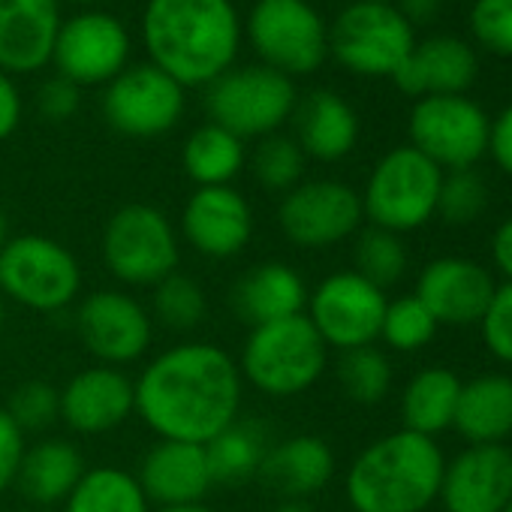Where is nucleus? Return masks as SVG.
Listing matches in <instances>:
<instances>
[{"instance_id": "obj_1", "label": "nucleus", "mask_w": 512, "mask_h": 512, "mask_svg": "<svg viewBox=\"0 0 512 512\" xmlns=\"http://www.w3.org/2000/svg\"><path fill=\"white\" fill-rule=\"evenodd\" d=\"M136 416L160 440L211 443L241 413L238 362L208 341H187L154 356L133 380Z\"/></svg>"}, {"instance_id": "obj_2", "label": "nucleus", "mask_w": 512, "mask_h": 512, "mask_svg": "<svg viewBox=\"0 0 512 512\" xmlns=\"http://www.w3.org/2000/svg\"><path fill=\"white\" fill-rule=\"evenodd\" d=\"M241 37L244 25L232 0H148L142 10L148 64L184 91L208 88L235 67Z\"/></svg>"}, {"instance_id": "obj_3", "label": "nucleus", "mask_w": 512, "mask_h": 512, "mask_svg": "<svg viewBox=\"0 0 512 512\" xmlns=\"http://www.w3.org/2000/svg\"><path fill=\"white\" fill-rule=\"evenodd\" d=\"M443 470L437 440L401 428L353 458L344 488L353 512H425L440 497Z\"/></svg>"}, {"instance_id": "obj_4", "label": "nucleus", "mask_w": 512, "mask_h": 512, "mask_svg": "<svg viewBox=\"0 0 512 512\" xmlns=\"http://www.w3.org/2000/svg\"><path fill=\"white\" fill-rule=\"evenodd\" d=\"M247 386L269 398H296L317 386L329 365V347L305 314L250 329L238 353Z\"/></svg>"}, {"instance_id": "obj_5", "label": "nucleus", "mask_w": 512, "mask_h": 512, "mask_svg": "<svg viewBox=\"0 0 512 512\" xmlns=\"http://www.w3.org/2000/svg\"><path fill=\"white\" fill-rule=\"evenodd\" d=\"M0 293L37 314H58L82 293V263L58 238L10 235L0 250Z\"/></svg>"}, {"instance_id": "obj_6", "label": "nucleus", "mask_w": 512, "mask_h": 512, "mask_svg": "<svg viewBox=\"0 0 512 512\" xmlns=\"http://www.w3.org/2000/svg\"><path fill=\"white\" fill-rule=\"evenodd\" d=\"M299 103L290 76L266 67L247 64L229 67L205 88V112L211 124L235 133L238 139H266L281 133Z\"/></svg>"}, {"instance_id": "obj_7", "label": "nucleus", "mask_w": 512, "mask_h": 512, "mask_svg": "<svg viewBox=\"0 0 512 512\" xmlns=\"http://www.w3.org/2000/svg\"><path fill=\"white\" fill-rule=\"evenodd\" d=\"M440 184V166H434L413 145H398L374 163L365 190L359 193L362 211L371 226L395 235L413 232L437 214Z\"/></svg>"}, {"instance_id": "obj_8", "label": "nucleus", "mask_w": 512, "mask_h": 512, "mask_svg": "<svg viewBox=\"0 0 512 512\" xmlns=\"http://www.w3.org/2000/svg\"><path fill=\"white\" fill-rule=\"evenodd\" d=\"M103 263L124 287H157L163 278L178 272L181 241L172 220L148 205H121L103 229Z\"/></svg>"}, {"instance_id": "obj_9", "label": "nucleus", "mask_w": 512, "mask_h": 512, "mask_svg": "<svg viewBox=\"0 0 512 512\" xmlns=\"http://www.w3.org/2000/svg\"><path fill=\"white\" fill-rule=\"evenodd\" d=\"M244 34L260 64L290 79L317 73L329 58V25L311 0H260Z\"/></svg>"}, {"instance_id": "obj_10", "label": "nucleus", "mask_w": 512, "mask_h": 512, "mask_svg": "<svg viewBox=\"0 0 512 512\" xmlns=\"http://www.w3.org/2000/svg\"><path fill=\"white\" fill-rule=\"evenodd\" d=\"M416 46L395 4H347L329 25V55L353 76L392 79Z\"/></svg>"}, {"instance_id": "obj_11", "label": "nucleus", "mask_w": 512, "mask_h": 512, "mask_svg": "<svg viewBox=\"0 0 512 512\" xmlns=\"http://www.w3.org/2000/svg\"><path fill=\"white\" fill-rule=\"evenodd\" d=\"M491 118L467 94L422 97L410 109V145L443 172L473 169L488 154Z\"/></svg>"}, {"instance_id": "obj_12", "label": "nucleus", "mask_w": 512, "mask_h": 512, "mask_svg": "<svg viewBox=\"0 0 512 512\" xmlns=\"http://www.w3.org/2000/svg\"><path fill=\"white\" fill-rule=\"evenodd\" d=\"M386 305V290L374 287L350 269L335 272L308 290L305 317L329 350L347 353L356 347H371L380 338Z\"/></svg>"}, {"instance_id": "obj_13", "label": "nucleus", "mask_w": 512, "mask_h": 512, "mask_svg": "<svg viewBox=\"0 0 512 512\" xmlns=\"http://www.w3.org/2000/svg\"><path fill=\"white\" fill-rule=\"evenodd\" d=\"M362 196L344 181L317 178L302 181L284 193L278 205V226L287 241L302 250H326L362 229Z\"/></svg>"}, {"instance_id": "obj_14", "label": "nucleus", "mask_w": 512, "mask_h": 512, "mask_svg": "<svg viewBox=\"0 0 512 512\" xmlns=\"http://www.w3.org/2000/svg\"><path fill=\"white\" fill-rule=\"evenodd\" d=\"M184 88L154 64H133L106 85L103 115L109 127L130 139H157L184 115Z\"/></svg>"}, {"instance_id": "obj_15", "label": "nucleus", "mask_w": 512, "mask_h": 512, "mask_svg": "<svg viewBox=\"0 0 512 512\" xmlns=\"http://www.w3.org/2000/svg\"><path fill=\"white\" fill-rule=\"evenodd\" d=\"M130 31L124 22L103 10H85L61 22L52 64L58 76L79 88L109 85L130 64Z\"/></svg>"}, {"instance_id": "obj_16", "label": "nucleus", "mask_w": 512, "mask_h": 512, "mask_svg": "<svg viewBox=\"0 0 512 512\" xmlns=\"http://www.w3.org/2000/svg\"><path fill=\"white\" fill-rule=\"evenodd\" d=\"M76 332L100 365L121 368L148 353L154 317L124 290H97L79 302Z\"/></svg>"}, {"instance_id": "obj_17", "label": "nucleus", "mask_w": 512, "mask_h": 512, "mask_svg": "<svg viewBox=\"0 0 512 512\" xmlns=\"http://www.w3.org/2000/svg\"><path fill=\"white\" fill-rule=\"evenodd\" d=\"M253 235V208L232 187H196L181 211V238L208 260H232Z\"/></svg>"}, {"instance_id": "obj_18", "label": "nucleus", "mask_w": 512, "mask_h": 512, "mask_svg": "<svg viewBox=\"0 0 512 512\" xmlns=\"http://www.w3.org/2000/svg\"><path fill=\"white\" fill-rule=\"evenodd\" d=\"M497 284L491 272L467 256L431 260L416 281V299L431 311L437 326H473L482 320Z\"/></svg>"}, {"instance_id": "obj_19", "label": "nucleus", "mask_w": 512, "mask_h": 512, "mask_svg": "<svg viewBox=\"0 0 512 512\" xmlns=\"http://www.w3.org/2000/svg\"><path fill=\"white\" fill-rule=\"evenodd\" d=\"M512 497V449L506 443L467 446L446 461L440 497L446 512H503Z\"/></svg>"}, {"instance_id": "obj_20", "label": "nucleus", "mask_w": 512, "mask_h": 512, "mask_svg": "<svg viewBox=\"0 0 512 512\" xmlns=\"http://www.w3.org/2000/svg\"><path fill=\"white\" fill-rule=\"evenodd\" d=\"M136 413L133 380L121 368L94 365L79 371L61 389V419L76 434H106Z\"/></svg>"}, {"instance_id": "obj_21", "label": "nucleus", "mask_w": 512, "mask_h": 512, "mask_svg": "<svg viewBox=\"0 0 512 512\" xmlns=\"http://www.w3.org/2000/svg\"><path fill=\"white\" fill-rule=\"evenodd\" d=\"M479 76V58L473 46L455 34H434L416 40L413 52L392 76L401 94L422 97H452L467 94Z\"/></svg>"}, {"instance_id": "obj_22", "label": "nucleus", "mask_w": 512, "mask_h": 512, "mask_svg": "<svg viewBox=\"0 0 512 512\" xmlns=\"http://www.w3.org/2000/svg\"><path fill=\"white\" fill-rule=\"evenodd\" d=\"M61 0H0V70L31 76L52 64Z\"/></svg>"}, {"instance_id": "obj_23", "label": "nucleus", "mask_w": 512, "mask_h": 512, "mask_svg": "<svg viewBox=\"0 0 512 512\" xmlns=\"http://www.w3.org/2000/svg\"><path fill=\"white\" fill-rule=\"evenodd\" d=\"M142 485L151 506H187L205 503L211 491V467L205 446L184 440H157L139 461V473H133Z\"/></svg>"}, {"instance_id": "obj_24", "label": "nucleus", "mask_w": 512, "mask_h": 512, "mask_svg": "<svg viewBox=\"0 0 512 512\" xmlns=\"http://www.w3.org/2000/svg\"><path fill=\"white\" fill-rule=\"evenodd\" d=\"M229 308L241 323L256 329V326L305 314L308 287L302 275L281 260L256 263L232 284Z\"/></svg>"}, {"instance_id": "obj_25", "label": "nucleus", "mask_w": 512, "mask_h": 512, "mask_svg": "<svg viewBox=\"0 0 512 512\" xmlns=\"http://www.w3.org/2000/svg\"><path fill=\"white\" fill-rule=\"evenodd\" d=\"M335 476V452L317 434H296L272 443L256 479L281 500H308Z\"/></svg>"}, {"instance_id": "obj_26", "label": "nucleus", "mask_w": 512, "mask_h": 512, "mask_svg": "<svg viewBox=\"0 0 512 512\" xmlns=\"http://www.w3.org/2000/svg\"><path fill=\"white\" fill-rule=\"evenodd\" d=\"M290 121L302 154L320 163L344 160L359 142V115L335 91H311L296 103Z\"/></svg>"}, {"instance_id": "obj_27", "label": "nucleus", "mask_w": 512, "mask_h": 512, "mask_svg": "<svg viewBox=\"0 0 512 512\" xmlns=\"http://www.w3.org/2000/svg\"><path fill=\"white\" fill-rule=\"evenodd\" d=\"M452 428L470 443H506L512 437V377L482 374L461 383Z\"/></svg>"}, {"instance_id": "obj_28", "label": "nucleus", "mask_w": 512, "mask_h": 512, "mask_svg": "<svg viewBox=\"0 0 512 512\" xmlns=\"http://www.w3.org/2000/svg\"><path fill=\"white\" fill-rule=\"evenodd\" d=\"M85 470L88 467L76 443L61 440V437H46L25 449L16 485L31 503L55 506L73 494Z\"/></svg>"}, {"instance_id": "obj_29", "label": "nucleus", "mask_w": 512, "mask_h": 512, "mask_svg": "<svg viewBox=\"0 0 512 512\" xmlns=\"http://www.w3.org/2000/svg\"><path fill=\"white\" fill-rule=\"evenodd\" d=\"M458 392L461 380L449 368H425L413 374L401 395L404 428L425 437H437L440 431L452 428Z\"/></svg>"}, {"instance_id": "obj_30", "label": "nucleus", "mask_w": 512, "mask_h": 512, "mask_svg": "<svg viewBox=\"0 0 512 512\" xmlns=\"http://www.w3.org/2000/svg\"><path fill=\"white\" fill-rule=\"evenodd\" d=\"M244 163V139L211 121L196 127L181 148V166L196 187H226L238 178Z\"/></svg>"}, {"instance_id": "obj_31", "label": "nucleus", "mask_w": 512, "mask_h": 512, "mask_svg": "<svg viewBox=\"0 0 512 512\" xmlns=\"http://www.w3.org/2000/svg\"><path fill=\"white\" fill-rule=\"evenodd\" d=\"M269 446H272L269 434L260 422L235 419L211 443H205V455H208L214 485L235 488V485H244L247 479H256Z\"/></svg>"}, {"instance_id": "obj_32", "label": "nucleus", "mask_w": 512, "mask_h": 512, "mask_svg": "<svg viewBox=\"0 0 512 512\" xmlns=\"http://www.w3.org/2000/svg\"><path fill=\"white\" fill-rule=\"evenodd\" d=\"M64 512H151V503L133 473L106 464L85 470Z\"/></svg>"}, {"instance_id": "obj_33", "label": "nucleus", "mask_w": 512, "mask_h": 512, "mask_svg": "<svg viewBox=\"0 0 512 512\" xmlns=\"http://www.w3.org/2000/svg\"><path fill=\"white\" fill-rule=\"evenodd\" d=\"M353 263H356L353 269L356 275L386 290V287H395L407 272V247L401 235L386 232L380 226H368L356 232Z\"/></svg>"}, {"instance_id": "obj_34", "label": "nucleus", "mask_w": 512, "mask_h": 512, "mask_svg": "<svg viewBox=\"0 0 512 512\" xmlns=\"http://www.w3.org/2000/svg\"><path fill=\"white\" fill-rule=\"evenodd\" d=\"M305 154L293 136L272 133L256 142L250 154V172L256 184L272 193H290L305 178Z\"/></svg>"}, {"instance_id": "obj_35", "label": "nucleus", "mask_w": 512, "mask_h": 512, "mask_svg": "<svg viewBox=\"0 0 512 512\" xmlns=\"http://www.w3.org/2000/svg\"><path fill=\"white\" fill-rule=\"evenodd\" d=\"M338 383L344 395L356 404H377L392 389V365L383 350L356 347L338 359Z\"/></svg>"}, {"instance_id": "obj_36", "label": "nucleus", "mask_w": 512, "mask_h": 512, "mask_svg": "<svg viewBox=\"0 0 512 512\" xmlns=\"http://www.w3.org/2000/svg\"><path fill=\"white\" fill-rule=\"evenodd\" d=\"M151 314L166 326V329H175V332H190L196 329L202 320H205V311H208V302H205V293L202 287L175 272L169 278H163L157 287H151Z\"/></svg>"}, {"instance_id": "obj_37", "label": "nucleus", "mask_w": 512, "mask_h": 512, "mask_svg": "<svg viewBox=\"0 0 512 512\" xmlns=\"http://www.w3.org/2000/svg\"><path fill=\"white\" fill-rule=\"evenodd\" d=\"M437 329V320L416 296H401L386 305L380 338L398 353H416L434 341Z\"/></svg>"}, {"instance_id": "obj_38", "label": "nucleus", "mask_w": 512, "mask_h": 512, "mask_svg": "<svg viewBox=\"0 0 512 512\" xmlns=\"http://www.w3.org/2000/svg\"><path fill=\"white\" fill-rule=\"evenodd\" d=\"M485 208H488V184L476 169L443 172L437 214L449 226H467V223L479 220Z\"/></svg>"}, {"instance_id": "obj_39", "label": "nucleus", "mask_w": 512, "mask_h": 512, "mask_svg": "<svg viewBox=\"0 0 512 512\" xmlns=\"http://www.w3.org/2000/svg\"><path fill=\"white\" fill-rule=\"evenodd\" d=\"M7 413L16 419V425L28 431H46L61 419V389H55L46 380H28L16 386Z\"/></svg>"}, {"instance_id": "obj_40", "label": "nucleus", "mask_w": 512, "mask_h": 512, "mask_svg": "<svg viewBox=\"0 0 512 512\" xmlns=\"http://www.w3.org/2000/svg\"><path fill=\"white\" fill-rule=\"evenodd\" d=\"M467 25L482 49L512 58V0H473Z\"/></svg>"}, {"instance_id": "obj_41", "label": "nucleus", "mask_w": 512, "mask_h": 512, "mask_svg": "<svg viewBox=\"0 0 512 512\" xmlns=\"http://www.w3.org/2000/svg\"><path fill=\"white\" fill-rule=\"evenodd\" d=\"M479 332L482 341L488 347V353L503 362L512 365V284H500L479 320Z\"/></svg>"}, {"instance_id": "obj_42", "label": "nucleus", "mask_w": 512, "mask_h": 512, "mask_svg": "<svg viewBox=\"0 0 512 512\" xmlns=\"http://www.w3.org/2000/svg\"><path fill=\"white\" fill-rule=\"evenodd\" d=\"M82 106V88L73 85L70 79L64 76H52L40 85L37 91V109L46 121H70Z\"/></svg>"}, {"instance_id": "obj_43", "label": "nucleus", "mask_w": 512, "mask_h": 512, "mask_svg": "<svg viewBox=\"0 0 512 512\" xmlns=\"http://www.w3.org/2000/svg\"><path fill=\"white\" fill-rule=\"evenodd\" d=\"M25 449H28L25 431L7 413V407H0V494L16 485Z\"/></svg>"}, {"instance_id": "obj_44", "label": "nucleus", "mask_w": 512, "mask_h": 512, "mask_svg": "<svg viewBox=\"0 0 512 512\" xmlns=\"http://www.w3.org/2000/svg\"><path fill=\"white\" fill-rule=\"evenodd\" d=\"M488 154L506 175H512V103L491 121Z\"/></svg>"}, {"instance_id": "obj_45", "label": "nucleus", "mask_w": 512, "mask_h": 512, "mask_svg": "<svg viewBox=\"0 0 512 512\" xmlns=\"http://www.w3.org/2000/svg\"><path fill=\"white\" fill-rule=\"evenodd\" d=\"M19 121H22V94L13 76L0 70V142L16 133Z\"/></svg>"}, {"instance_id": "obj_46", "label": "nucleus", "mask_w": 512, "mask_h": 512, "mask_svg": "<svg viewBox=\"0 0 512 512\" xmlns=\"http://www.w3.org/2000/svg\"><path fill=\"white\" fill-rule=\"evenodd\" d=\"M491 260L506 284H512V217H506L491 235Z\"/></svg>"}, {"instance_id": "obj_47", "label": "nucleus", "mask_w": 512, "mask_h": 512, "mask_svg": "<svg viewBox=\"0 0 512 512\" xmlns=\"http://www.w3.org/2000/svg\"><path fill=\"white\" fill-rule=\"evenodd\" d=\"M395 7L413 28H419V25H431L440 16L443 0H395Z\"/></svg>"}, {"instance_id": "obj_48", "label": "nucleus", "mask_w": 512, "mask_h": 512, "mask_svg": "<svg viewBox=\"0 0 512 512\" xmlns=\"http://www.w3.org/2000/svg\"><path fill=\"white\" fill-rule=\"evenodd\" d=\"M151 512H217L205 503H187V506H160V509H151Z\"/></svg>"}, {"instance_id": "obj_49", "label": "nucleus", "mask_w": 512, "mask_h": 512, "mask_svg": "<svg viewBox=\"0 0 512 512\" xmlns=\"http://www.w3.org/2000/svg\"><path fill=\"white\" fill-rule=\"evenodd\" d=\"M272 512H314L305 500H281Z\"/></svg>"}, {"instance_id": "obj_50", "label": "nucleus", "mask_w": 512, "mask_h": 512, "mask_svg": "<svg viewBox=\"0 0 512 512\" xmlns=\"http://www.w3.org/2000/svg\"><path fill=\"white\" fill-rule=\"evenodd\" d=\"M7 241H10V220H7V208L0 205V250H4Z\"/></svg>"}, {"instance_id": "obj_51", "label": "nucleus", "mask_w": 512, "mask_h": 512, "mask_svg": "<svg viewBox=\"0 0 512 512\" xmlns=\"http://www.w3.org/2000/svg\"><path fill=\"white\" fill-rule=\"evenodd\" d=\"M4 317H7V299L0 293V329H4Z\"/></svg>"}, {"instance_id": "obj_52", "label": "nucleus", "mask_w": 512, "mask_h": 512, "mask_svg": "<svg viewBox=\"0 0 512 512\" xmlns=\"http://www.w3.org/2000/svg\"><path fill=\"white\" fill-rule=\"evenodd\" d=\"M350 4H395V0H350Z\"/></svg>"}, {"instance_id": "obj_53", "label": "nucleus", "mask_w": 512, "mask_h": 512, "mask_svg": "<svg viewBox=\"0 0 512 512\" xmlns=\"http://www.w3.org/2000/svg\"><path fill=\"white\" fill-rule=\"evenodd\" d=\"M67 4H79V7H91V4H97V0H67Z\"/></svg>"}, {"instance_id": "obj_54", "label": "nucleus", "mask_w": 512, "mask_h": 512, "mask_svg": "<svg viewBox=\"0 0 512 512\" xmlns=\"http://www.w3.org/2000/svg\"><path fill=\"white\" fill-rule=\"evenodd\" d=\"M503 512H512V497H509V503H506V509Z\"/></svg>"}, {"instance_id": "obj_55", "label": "nucleus", "mask_w": 512, "mask_h": 512, "mask_svg": "<svg viewBox=\"0 0 512 512\" xmlns=\"http://www.w3.org/2000/svg\"><path fill=\"white\" fill-rule=\"evenodd\" d=\"M31 512H43V509H31Z\"/></svg>"}, {"instance_id": "obj_56", "label": "nucleus", "mask_w": 512, "mask_h": 512, "mask_svg": "<svg viewBox=\"0 0 512 512\" xmlns=\"http://www.w3.org/2000/svg\"><path fill=\"white\" fill-rule=\"evenodd\" d=\"M253 4H260V0H253Z\"/></svg>"}]
</instances>
